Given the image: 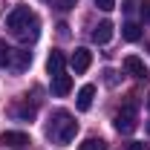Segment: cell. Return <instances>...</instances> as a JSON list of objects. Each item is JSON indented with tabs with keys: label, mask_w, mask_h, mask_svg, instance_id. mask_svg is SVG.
I'll list each match as a JSON object with an SVG mask.
<instances>
[{
	"label": "cell",
	"mask_w": 150,
	"mask_h": 150,
	"mask_svg": "<svg viewBox=\"0 0 150 150\" xmlns=\"http://www.w3.org/2000/svg\"><path fill=\"white\" fill-rule=\"evenodd\" d=\"M29 64H32V52H26V49L12 52V69H15V72H23Z\"/></svg>",
	"instance_id": "10"
},
{
	"label": "cell",
	"mask_w": 150,
	"mask_h": 150,
	"mask_svg": "<svg viewBox=\"0 0 150 150\" xmlns=\"http://www.w3.org/2000/svg\"><path fill=\"white\" fill-rule=\"evenodd\" d=\"M95 6H98L101 12H112V9H115V0H95Z\"/></svg>",
	"instance_id": "18"
},
{
	"label": "cell",
	"mask_w": 150,
	"mask_h": 150,
	"mask_svg": "<svg viewBox=\"0 0 150 150\" xmlns=\"http://www.w3.org/2000/svg\"><path fill=\"white\" fill-rule=\"evenodd\" d=\"M107 147V144H104V139H84V142H81V144H78V150H104Z\"/></svg>",
	"instance_id": "14"
},
{
	"label": "cell",
	"mask_w": 150,
	"mask_h": 150,
	"mask_svg": "<svg viewBox=\"0 0 150 150\" xmlns=\"http://www.w3.org/2000/svg\"><path fill=\"white\" fill-rule=\"evenodd\" d=\"M69 64H72L75 75L87 72V69H90V64H93V52H90V49H84V46H78V49L72 52V58H69Z\"/></svg>",
	"instance_id": "4"
},
{
	"label": "cell",
	"mask_w": 150,
	"mask_h": 150,
	"mask_svg": "<svg viewBox=\"0 0 150 150\" xmlns=\"http://www.w3.org/2000/svg\"><path fill=\"white\" fill-rule=\"evenodd\" d=\"M75 133H78V124H75L72 112H67V110H55L52 112V118H49V124H46V136H49L55 144H69L75 139Z\"/></svg>",
	"instance_id": "2"
},
{
	"label": "cell",
	"mask_w": 150,
	"mask_h": 150,
	"mask_svg": "<svg viewBox=\"0 0 150 150\" xmlns=\"http://www.w3.org/2000/svg\"><path fill=\"white\" fill-rule=\"evenodd\" d=\"M110 38H112V23H110V20L98 23V26L93 29V40H95V43H101V46L110 43Z\"/></svg>",
	"instance_id": "9"
},
{
	"label": "cell",
	"mask_w": 150,
	"mask_h": 150,
	"mask_svg": "<svg viewBox=\"0 0 150 150\" xmlns=\"http://www.w3.org/2000/svg\"><path fill=\"white\" fill-rule=\"evenodd\" d=\"M139 12H142V20H144V23H150V0L139 3Z\"/></svg>",
	"instance_id": "17"
},
{
	"label": "cell",
	"mask_w": 150,
	"mask_h": 150,
	"mask_svg": "<svg viewBox=\"0 0 150 150\" xmlns=\"http://www.w3.org/2000/svg\"><path fill=\"white\" fill-rule=\"evenodd\" d=\"M147 133H150V124H147Z\"/></svg>",
	"instance_id": "23"
},
{
	"label": "cell",
	"mask_w": 150,
	"mask_h": 150,
	"mask_svg": "<svg viewBox=\"0 0 150 150\" xmlns=\"http://www.w3.org/2000/svg\"><path fill=\"white\" fill-rule=\"evenodd\" d=\"M35 110H38V104H29V101H20V104H15V118H20V121H32L35 118Z\"/></svg>",
	"instance_id": "11"
},
{
	"label": "cell",
	"mask_w": 150,
	"mask_h": 150,
	"mask_svg": "<svg viewBox=\"0 0 150 150\" xmlns=\"http://www.w3.org/2000/svg\"><path fill=\"white\" fill-rule=\"evenodd\" d=\"M52 6H55L58 12H69V9H75L78 6V0H49Z\"/></svg>",
	"instance_id": "16"
},
{
	"label": "cell",
	"mask_w": 150,
	"mask_h": 150,
	"mask_svg": "<svg viewBox=\"0 0 150 150\" xmlns=\"http://www.w3.org/2000/svg\"><path fill=\"white\" fill-rule=\"evenodd\" d=\"M12 46L6 43V40H0V67H12Z\"/></svg>",
	"instance_id": "15"
},
{
	"label": "cell",
	"mask_w": 150,
	"mask_h": 150,
	"mask_svg": "<svg viewBox=\"0 0 150 150\" xmlns=\"http://www.w3.org/2000/svg\"><path fill=\"white\" fill-rule=\"evenodd\" d=\"M127 150H150V144H144V142H130Z\"/></svg>",
	"instance_id": "19"
},
{
	"label": "cell",
	"mask_w": 150,
	"mask_h": 150,
	"mask_svg": "<svg viewBox=\"0 0 150 150\" xmlns=\"http://www.w3.org/2000/svg\"><path fill=\"white\" fill-rule=\"evenodd\" d=\"M147 107H150V95H147Z\"/></svg>",
	"instance_id": "22"
},
{
	"label": "cell",
	"mask_w": 150,
	"mask_h": 150,
	"mask_svg": "<svg viewBox=\"0 0 150 150\" xmlns=\"http://www.w3.org/2000/svg\"><path fill=\"white\" fill-rule=\"evenodd\" d=\"M104 75H107V84H115V72H112V69H107Z\"/></svg>",
	"instance_id": "20"
},
{
	"label": "cell",
	"mask_w": 150,
	"mask_h": 150,
	"mask_svg": "<svg viewBox=\"0 0 150 150\" xmlns=\"http://www.w3.org/2000/svg\"><path fill=\"white\" fill-rule=\"evenodd\" d=\"M6 29L26 46V43H35L38 40V35H40V20H38V15L29 6H15L6 15Z\"/></svg>",
	"instance_id": "1"
},
{
	"label": "cell",
	"mask_w": 150,
	"mask_h": 150,
	"mask_svg": "<svg viewBox=\"0 0 150 150\" xmlns=\"http://www.w3.org/2000/svg\"><path fill=\"white\" fill-rule=\"evenodd\" d=\"M139 104H136V98H130L121 110L115 112V130L118 133H133L136 130V124H139Z\"/></svg>",
	"instance_id": "3"
},
{
	"label": "cell",
	"mask_w": 150,
	"mask_h": 150,
	"mask_svg": "<svg viewBox=\"0 0 150 150\" xmlns=\"http://www.w3.org/2000/svg\"><path fill=\"white\" fill-rule=\"evenodd\" d=\"M133 6H136V0H124V12H133Z\"/></svg>",
	"instance_id": "21"
},
{
	"label": "cell",
	"mask_w": 150,
	"mask_h": 150,
	"mask_svg": "<svg viewBox=\"0 0 150 150\" xmlns=\"http://www.w3.org/2000/svg\"><path fill=\"white\" fill-rule=\"evenodd\" d=\"M121 38H124V40H139V38H142V26H139V23H124V26H121Z\"/></svg>",
	"instance_id": "13"
},
{
	"label": "cell",
	"mask_w": 150,
	"mask_h": 150,
	"mask_svg": "<svg viewBox=\"0 0 150 150\" xmlns=\"http://www.w3.org/2000/svg\"><path fill=\"white\" fill-rule=\"evenodd\" d=\"M124 69L133 75V78H147V67H144V61L136 55H127L124 58Z\"/></svg>",
	"instance_id": "8"
},
{
	"label": "cell",
	"mask_w": 150,
	"mask_h": 150,
	"mask_svg": "<svg viewBox=\"0 0 150 150\" xmlns=\"http://www.w3.org/2000/svg\"><path fill=\"white\" fill-rule=\"evenodd\" d=\"M93 98H95V87L93 84H84L81 90H78V101H75V107L81 112H87L90 107H93Z\"/></svg>",
	"instance_id": "7"
},
{
	"label": "cell",
	"mask_w": 150,
	"mask_h": 150,
	"mask_svg": "<svg viewBox=\"0 0 150 150\" xmlns=\"http://www.w3.org/2000/svg\"><path fill=\"white\" fill-rule=\"evenodd\" d=\"M0 144L3 147H26L32 142H29L26 133H20V130H6V133H0Z\"/></svg>",
	"instance_id": "5"
},
{
	"label": "cell",
	"mask_w": 150,
	"mask_h": 150,
	"mask_svg": "<svg viewBox=\"0 0 150 150\" xmlns=\"http://www.w3.org/2000/svg\"><path fill=\"white\" fill-rule=\"evenodd\" d=\"M69 90H72V75L61 72L52 78V95L55 98H64V95H69Z\"/></svg>",
	"instance_id": "6"
},
{
	"label": "cell",
	"mask_w": 150,
	"mask_h": 150,
	"mask_svg": "<svg viewBox=\"0 0 150 150\" xmlns=\"http://www.w3.org/2000/svg\"><path fill=\"white\" fill-rule=\"evenodd\" d=\"M46 69H49L52 78L64 72V52H55V49H52V55H49V61H46Z\"/></svg>",
	"instance_id": "12"
}]
</instances>
